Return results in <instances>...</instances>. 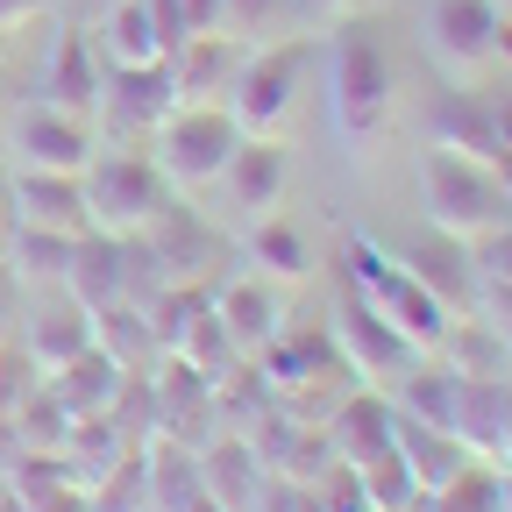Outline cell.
Listing matches in <instances>:
<instances>
[{
	"mask_svg": "<svg viewBox=\"0 0 512 512\" xmlns=\"http://www.w3.org/2000/svg\"><path fill=\"white\" fill-rule=\"evenodd\" d=\"M313 57H320L313 36H278V43L242 50L235 79H228V93H221L228 121L242 128V136H256V143H278L285 121H292V107H299V86H306V72H313Z\"/></svg>",
	"mask_w": 512,
	"mask_h": 512,
	"instance_id": "cell-1",
	"label": "cell"
},
{
	"mask_svg": "<svg viewBox=\"0 0 512 512\" xmlns=\"http://www.w3.org/2000/svg\"><path fill=\"white\" fill-rule=\"evenodd\" d=\"M342 256H349V292H356L377 320H392V328H399L420 356H434V349L448 342V328H456V306L434 299V292L399 264V256H384L370 235H349Z\"/></svg>",
	"mask_w": 512,
	"mask_h": 512,
	"instance_id": "cell-2",
	"label": "cell"
},
{
	"mask_svg": "<svg viewBox=\"0 0 512 512\" xmlns=\"http://www.w3.org/2000/svg\"><path fill=\"white\" fill-rule=\"evenodd\" d=\"M328 114L349 143H370L392 121V57L370 22H342L328 43Z\"/></svg>",
	"mask_w": 512,
	"mask_h": 512,
	"instance_id": "cell-3",
	"label": "cell"
},
{
	"mask_svg": "<svg viewBox=\"0 0 512 512\" xmlns=\"http://www.w3.org/2000/svg\"><path fill=\"white\" fill-rule=\"evenodd\" d=\"M420 207H427V228L448 235V242H477L491 235L505 214V192H498V164H477V157H456V150H434L420 157Z\"/></svg>",
	"mask_w": 512,
	"mask_h": 512,
	"instance_id": "cell-4",
	"label": "cell"
},
{
	"mask_svg": "<svg viewBox=\"0 0 512 512\" xmlns=\"http://www.w3.org/2000/svg\"><path fill=\"white\" fill-rule=\"evenodd\" d=\"M79 178H86V221H93L100 235H121V242L143 235V228L171 207L164 171H157L143 150H121V143H100Z\"/></svg>",
	"mask_w": 512,
	"mask_h": 512,
	"instance_id": "cell-5",
	"label": "cell"
},
{
	"mask_svg": "<svg viewBox=\"0 0 512 512\" xmlns=\"http://www.w3.org/2000/svg\"><path fill=\"white\" fill-rule=\"evenodd\" d=\"M235 143H242V128L228 121V107L221 100H200V107H178L157 136H150V164L164 171L171 192H207L228 171Z\"/></svg>",
	"mask_w": 512,
	"mask_h": 512,
	"instance_id": "cell-6",
	"label": "cell"
},
{
	"mask_svg": "<svg viewBox=\"0 0 512 512\" xmlns=\"http://www.w3.org/2000/svg\"><path fill=\"white\" fill-rule=\"evenodd\" d=\"M178 107H185V100H178V86H171V64H128V72H107L93 128H100L107 143L136 150V143L157 136V128H164Z\"/></svg>",
	"mask_w": 512,
	"mask_h": 512,
	"instance_id": "cell-7",
	"label": "cell"
},
{
	"mask_svg": "<svg viewBox=\"0 0 512 512\" xmlns=\"http://www.w3.org/2000/svg\"><path fill=\"white\" fill-rule=\"evenodd\" d=\"M8 150H15V171H86L93 150H100V128L64 114L50 100H29L15 121H8Z\"/></svg>",
	"mask_w": 512,
	"mask_h": 512,
	"instance_id": "cell-8",
	"label": "cell"
},
{
	"mask_svg": "<svg viewBox=\"0 0 512 512\" xmlns=\"http://www.w3.org/2000/svg\"><path fill=\"white\" fill-rule=\"evenodd\" d=\"M328 342H335V356L356 370V384H399L413 363H420V349L392 328V320H377L356 292L335 306V328H328Z\"/></svg>",
	"mask_w": 512,
	"mask_h": 512,
	"instance_id": "cell-9",
	"label": "cell"
},
{
	"mask_svg": "<svg viewBox=\"0 0 512 512\" xmlns=\"http://www.w3.org/2000/svg\"><path fill=\"white\" fill-rule=\"evenodd\" d=\"M8 207L15 228H43V235H86V178L72 171H15L8 178Z\"/></svg>",
	"mask_w": 512,
	"mask_h": 512,
	"instance_id": "cell-10",
	"label": "cell"
},
{
	"mask_svg": "<svg viewBox=\"0 0 512 512\" xmlns=\"http://www.w3.org/2000/svg\"><path fill=\"white\" fill-rule=\"evenodd\" d=\"M427 43H434V57H441L456 79H470V72H484V64H491L498 8H491V0H434V8H427Z\"/></svg>",
	"mask_w": 512,
	"mask_h": 512,
	"instance_id": "cell-11",
	"label": "cell"
},
{
	"mask_svg": "<svg viewBox=\"0 0 512 512\" xmlns=\"http://www.w3.org/2000/svg\"><path fill=\"white\" fill-rule=\"evenodd\" d=\"M214 320H221V335H228L235 356H264L285 335V306H278V292L256 278V271L249 278H228L214 292Z\"/></svg>",
	"mask_w": 512,
	"mask_h": 512,
	"instance_id": "cell-12",
	"label": "cell"
},
{
	"mask_svg": "<svg viewBox=\"0 0 512 512\" xmlns=\"http://www.w3.org/2000/svg\"><path fill=\"white\" fill-rule=\"evenodd\" d=\"M505 392L512 377L484 370V377H456V406H448V434H456L477 463H498V434H505Z\"/></svg>",
	"mask_w": 512,
	"mask_h": 512,
	"instance_id": "cell-13",
	"label": "cell"
},
{
	"mask_svg": "<svg viewBox=\"0 0 512 512\" xmlns=\"http://www.w3.org/2000/svg\"><path fill=\"white\" fill-rule=\"evenodd\" d=\"M100 86H107V72L93 64V36H57V50H50V64H43V86H36V100H50V107H64V114H79V121H93L100 114Z\"/></svg>",
	"mask_w": 512,
	"mask_h": 512,
	"instance_id": "cell-14",
	"label": "cell"
},
{
	"mask_svg": "<svg viewBox=\"0 0 512 512\" xmlns=\"http://www.w3.org/2000/svg\"><path fill=\"white\" fill-rule=\"evenodd\" d=\"M264 477H271L264 456H256L242 434L200 448V491H207L221 512H256V498H264Z\"/></svg>",
	"mask_w": 512,
	"mask_h": 512,
	"instance_id": "cell-15",
	"label": "cell"
},
{
	"mask_svg": "<svg viewBox=\"0 0 512 512\" xmlns=\"http://www.w3.org/2000/svg\"><path fill=\"white\" fill-rule=\"evenodd\" d=\"M392 448L406 456V470H413V484H420L427 498L448 491V484H456V477L477 463L448 427H420V420H406V413H392Z\"/></svg>",
	"mask_w": 512,
	"mask_h": 512,
	"instance_id": "cell-16",
	"label": "cell"
},
{
	"mask_svg": "<svg viewBox=\"0 0 512 512\" xmlns=\"http://www.w3.org/2000/svg\"><path fill=\"white\" fill-rule=\"evenodd\" d=\"M93 50L107 57V72H128V64H164L171 43L157 29V15L143 0H107L100 8V29H93Z\"/></svg>",
	"mask_w": 512,
	"mask_h": 512,
	"instance_id": "cell-17",
	"label": "cell"
},
{
	"mask_svg": "<svg viewBox=\"0 0 512 512\" xmlns=\"http://www.w3.org/2000/svg\"><path fill=\"white\" fill-rule=\"evenodd\" d=\"M50 384V399L72 413V420H93V413H114V399H121V384H128V370L107 356V349H79L64 370H50L43 377Z\"/></svg>",
	"mask_w": 512,
	"mask_h": 512,
	"instance_id": "cell-18",
	"label": "cell"
},
{
	"mask_svg": "<svg viewBox=\"0 0 512 512\" xmlns=\"http://www.w3.org/2000/svg\"><path fill=\"white\" fill-rule=\"evenodd\" d=\"M164 64H171L178 100H185V107H200V100H221V93H228L235 64H242V43H235V36H185Z\"/></svg>",
	"mask_w": 512,
	"mask_h": 512,
	"instance_id": "cell-19",
	"label": "cell"
},
{
	"mask_svg": "<svg viewBox=\"0 0 512 512\" xmlns=\"http://www.w3.org/2000/svg\"><path fill=\"white\" fill-rule=\"evenodd\" d=\"M214 185L228 192V200H235L242 214H256V221H264V214L285 200V150H278V143H256V136H242V143H235V157H228V171H221Z\"/></svg>",
	"mask_w": 512,
	"mask_h": 512,
	"instance_id": "cell-20",
	"label": "cell"
},
{
	"mask_svg": "<svg viewBox=\"0 0 512 512\" xmlns=\"http://www.w3.org/2000/svg\"><path fill=\"white\" fill-rule=\"evenodd\" d=\"M320 434H328L335 463H363V456H377V448L392 441V399H377V384H356V392L320 420Z\"/></svg>",
	"mask_w": 512,
	"mask_h": 512,
	"instance_id": "cell-21",
	"label": "cell"
},
{
	"mask_svg": "<svg viewBox=\"0 0 512 512\" xmlns=\"http://www.w3.org/2000/svg\"><path fill=\"white\" fill-rule=\"evenodd\" d=\"M434 150H456V157L498 164V157H505V143H498V114H491L477 93H441V107H434Z\"/></svg>",
	"mask_w": 512,
	"mask_h": 512,
	"instance_id": "cell-22",
	"label": "cell"
},
{
	"mask_svg": "<svg viewBox=\"0 0 512 512\" xmlns=\"http://www.w3.org/2000/svg\"><path fill=\"white\" fill-rule=\"evenodd\" d=\"M93 349H107L128 377L157 370V328H150V306H136V299L93 306Z\"/></svg>",
	"mask_w": 512,
	"mask_h": 512,
	"instance_id": "cell-23",
	"label": "cell"
},
{
	"mask_svg": "<svg viewBox=\"0 0 512 512\" xmlns=\"http://www.w3.org/2000/svg\"><path fill=\"white\" fill-rule=\"evenodd\" d=\"M29 363L50 377V370H64V363H72L79 349H93V313L72 299V306H43L36 320H29Z\"/></svg>",
	"mask_w": 512,
	"mask_h": 512,
	"instance_id": "cell-24",
	"label": "cell"
},
{
	"mask_svg": "<svg viewBox=\"0 0 512 512\" xmlns=\"http://www.w3.org/2000/svg\"><path fill=\"white\" fill-rule=\"evenodd\" d=\"M399 264L434 292V299H448V306H463V292L477 285V264H470V249L463 242H448V235H434V242H420L413 256H399Z\"/></svg>",
	"mask_w": 512,
	"mask_h": 512,
	"instance_id": "cell-25",
	"label": "cell"
},
{
	"mask_svg": "<svg viewBox=\"0 0 512 512\" xmlns=\"http://www.w3.org/2000/svg\"><path fill=\"white\" fill-rule=\"evenodd\" d=\"M349 477H356V491H363V505H370V512H406L413 498H427V491L413 484V470H406V456H399L392 441H384L377 456L349 463Z\"/></svg>",
	"mask_w": 512,
	"mask_h": 512,
	"instance_id": "cell-26",
	"label": "cell"
},
{
	"mask_svg": "<svg viewBox=\"0 0 512 512\" xmlns=\"http://www.w3.org/2000/svg\"><path fill=\"white\" fill-rule=\"evenodd\" d=\"M249 264H256V278H306L313 271V249H306V235L285 221V214H264L256 221V235H249Z\"/></svg>",
	"mask_w": 512,
	"mask_h": 512,
	"instance_id": "cell-27",
	"label": "cell"
},
{
	"mask_svg": "<svg viewBox=\"0 0 512 512\" xmlns=\"http://www.w3.org/2000/svg\"><path fill=\"white\" fill-rule=\"evenodd\" d=\"M313 8L306 0H228V36L242 43V50H256V43H278V36H299L292 22H306Z\"/></svg>",
	"mask_w": 512,
	"mask_h": 512,
	"instance_id": "cell-28",
	"label": "cell"
},
{
	"mask_svg": "<svg viewBox=\"0 0 512 512\" xmlns=\"http://www.w3.org/2000/svg\"><path fill=\"white\" fill-rule=\"evenodd\" d=\"M72 249H79V235H43V228H15V242H8L15 271H22V278H43V285H64Z\"/></svg>",
	"mask_w": 512,
	"mask_h": 512,
	"instance_id": "cell-29",
	"label": "cell"
},
{
	"mask_svg": "<svg viewBox=\"0 0 512 512\" xmlns=\"http://www.w3.org/2000/svg\"><path fill=\"white\" fill-rule=\"evenodd\" d=\"M470 264H477V285L491 278V292H512V221H498L491 235L470 242Z\"/></svg>",
	"mask_w": 512,
	"mask_h": 512,
	"instance_id": "cell-30",
	"label": "cell"
},
{
	"mask_svg": "<svg viewBox=\"0 0 512 512\" xmlns=\"http://www.w3.org/2000/svg\"><path fill=\"white\" fill-rule=\"evenodd\" d=\"M36 384H43V370L29 363V349H0V420H15Z\"/></svg>",
	"mask_w": 512,
	"mask_h": 512,
	"instance_id": "cell-31",
	"label": "cell"
},
{
	"mask_svg": "<svg viewBox=\"0 0 512 512\" xmlns=\"http://www.w3.org/2000/svg\"><path fill=\"white\" fill-rule=\"evenodd\" d=\"M178 15H185V36H228V0H178Z\"/></svg>",
	"mask_w": 512,
	"mask_h": 512,
	"instance_id": "cell-32",
	"label": "cell"
},
{
	"mask_svg": "<svg viewBox=\"0 0 512 512\" xmlns=\"http://www.w3.org/2000/svg\"><path fill=\"white\" fill-rule=\"evenodd\" d=\"M50 8V0H0V36H15V29H29L36 15Z\"/></svg>",
	"mask_w": 512,
	"mask_h": 512,
	"instance_id": "cell-33",
	"label": "cell"
},
{
	"mask_svg": "<svg viewBox=\"0 0 512 512\" xmlns=\"http://www.w3.org/2000/svg\"><path fill=\"white\" fill-rule=\"evenodd\" d=\"M8 242H15V207H8V178H0V256H8Z\"/></svg>",
	"mask_w": 512,
	"mask_h": 512,
	"instance_id": "cell-34",
	"label": "cell"
},
{
	"mask_svg": "<svg viewBox=\"0 0 512 512\" xmlns=\"http://www.w3.org/2000/svg\"><path fill=\"white\" fill-rule=\"evenodd\" d=\"M491 64H512V15H498V43H491Z\"/></svg>",
	"mask_w": 512,
	"mask_h": 512,
	"instance_id": "cell-35",
	"label": "cell"
},
{
	"mask_svg": "<svg viewBox=\"0 0 512 512\" xmlns=\"http://www.w3.org/2000/svg\"><path fill=\"white\" fill-rule=\"evenodd\" d=\"M498 470H512V392H505V434H498Z\"/></svg>",
	"mask_w": 512,
	"mask_h": 512,
	"instance_id": "cell-36",
	"label": "cell"
},
{
	"mask_svg": "<svg viewBox=\"0 0 512 512\" xmlns=\"http://www.w3.org/2000/svg\"><path fill=\"white\" fill-rule=\"evenodd\" d=\"M498 143H505V157H512V100L498 107Z\"/></svg>",
	"mask_w": 512,
	"mask_h": 512,
	"instance_id": "cell-37",
	"label": "cell"
},
{
	"mask_svg": "<svg viewBox=\"0 0 512 512\" xmlns=\"http://www.w3.org/2000/svg\"><path fill=\"white\" fill-rule=\"evenodd\" d=\"M0 512H22L15 505V484H8V463H0Z\"/></svg>",
	"mask_w": 512,
	"mask_h": 512,
	"instance_id": "cell-38",
	"label": "cell"
},
{
	"mask_svg": "<svg viewBox=\"0 0 512 512\" xmlns=\"http://www.w3.org/2000/svg\"><path fill=\"white\" fill-rule=\"evenodd\" d=\"M178 512H221V505H214V498H207V491H192V498H185V505H178Z\"/></svg>",
	"mask_w": 512,
	"mask_h": 512,
	"instance_id": "cell-39",
	"label": "cell"
},
{
	"mask_svg": "<svg viewBox=\"0 0 512 512\" xmlns=\"http://www.w3.org/2000/svg\"><path fill=\"white\" fill-rule=\"evenodd\" d=\"M313 15H349V0H306Z\"/></svg>",
	"mask_w": 512,
	"mask_h": 512,
	"instance_id": "cell-40",
	"label": "cell"
},
{
	"mask_svg": "<svg viewBox=\"0 0 512 512\" xmlns=\"http://www.w3.org/2000/svg\"><path fill=\"white\" fill-rule=\"evenodd\" d=\"M498 512H512V470H498Z\"/></svg>",
	"mask_w": 512,
	"mask_h": 512,
	"instance_id": "cell-41",
	"label": "cell"
},
{
	"mask_svg": "<svg viewBox=\"0 0 512 512\" xmlns=\"http://www.w3.org/2000/svg\"><path fill=\"white\" fill-rule=\"evenodd\" d=\"M491 8H498V15H512V0H491Z\"/></svg>",
	"mask_w": 512,
	"mask_h": 512,
	"instance_id": "cell-42",
	"label": "cell"
}]
</instances>
